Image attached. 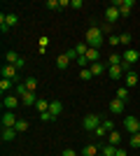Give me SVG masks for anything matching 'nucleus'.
Wrapping results in <instances>:
<instances>
[{
  "label": "nucleus",
  "mask_w": 140,
  "mask_h": 156,
  "mask_svg": "<svg viewBox=\"0 0 140 156\" xmlns=\"http://www.w3.org/2000/svg\"><path fill=\"white\" fill-rule=\"evenodd\" d=\"M117 98L126 103V98H128V89H126V86H119V89H117Z\"/></svg>",
  "instance_id": "nucleus-26"
},
{
  "label": "nucleus",
  "mask_w": 140,
  "mask_h": 156,
  "mask_svg": "<svg viewBox=\"0 0 140 156\" xmlns=\"http://www.w3.org/2000/svg\"><path fill=\"white\" fill-rule=\"evenodd\" d=\"M135 84H138V75H135V72H126V75H124V86H126V89H133Z\"/></svg>",
  "instance_id": "nucleus-10"
},
{
  "label": "nucleus",
  "mask_w": 140,
  "mask_h": 156,
  "mask_svg": "<svg viewBox=\"0 0 140 156\" xmlns=\"http://www.w3.org/2000/svg\"><path fill=\"white\" fill-rule=\"evenodd\" d=\"M23 65H26V58H23V56H21V58L16 61V63H14V68H16V70H21V68H23Z\"/></svg>",
  "instance_id": "nucleus-42"
},
{
  "label": "nucleus",
  "mask_w": 140,
  "mask_h": 156,
  "mask_svg": "<svg viewBox=\"0 0 140 156\" xmlns=\"http://www.w3.org/2000/svg\"><path fill=\"white\" fill-rule=\"evenodd\" d=\"M119 16H121V12L117 9V7H112V5L105 7V21L110 23V26H112V23H117V19H119Z\"/></svg>",
  "instance_id": "nucleus-6"
},
{
  "label": "nucleus",
  "mask_w": 140,
  "mask_h": 156,
  "mask_svg": "<svg viewBox=\"0 0 140 156\" xmlns=\"http://www.w3.org/2000/svg\"><path fill=\"white\" fill-rule=\"evenodd\" d=\"M70 63H73V61L68 58V54H61L59 58H56V65H59V70H66V68H68Z\"/></svg>",
  "instance_id": "nucleus-18"
},
{
  "label": "nucleus",
  "mask_w": 140,
  "mask_h": 156,
  "mask_svg": "<svg viewBox=\"0 0 140 156\" xmlns=\"http://www.w3.org/2000/svg\"><path fill=\"white\" fill-rule=\"evenodd\" d=\"M14 128H16V133H26V130H28V121H23V119H19Z\"/></svg>",
  "instance_id": "nucleus-27"
},
{
  "label": "nucleus",
  "mask_w": 140,
  "mask_h": 156,
  "mask_svg": "<svg viewBox=\"0 0 140 156\" xmlns=\"http://www.w3.org/2000/svg\"><path fill=\"white\" fill-rule=\"evenodd\" d=\"M28 91V89H26V82H19V84H16V96H23V93H26Z\"/></svg>",
  "instance_id": "nucleus-33"
},
{
  "label": "nucleus",
  "mask_w": 140,
  "mask_h": 156,
  "mask_svg": "<svg viewBox=\"0 0 140 156\" xmlns=\"http://www.w3.org/2000/svg\"><path fill=\"white\" fill-rule=\"evenodd\" d=\"M35 110L40 112H49V100H38V103H35Z\"/></svg>",
  "instance_id": "nucleus-23"
},
{
  "label": "nucleus",
  "mask_w": 140,
  "mask_h": 156,
  "mask_svg": "<svg viewBox=\"0 0 140 156\" xmlns=\"http://www.w3.org/2000/svg\"><path fill=\"white\" fill-rule=\"evenodd\" d=\"M61 156H77V151H75V149H63Z\"/></svg>",
  "instance_id": "nucleus-43"
},
{
  "label": "nucleus",
  "mask_w": 140,
  "mask_h": 156,
  "mask_svg": "<svg viewBox=\"0 0 140 156\" xmlns=\"http://www.w3.org/2000/svg\"><path fill=\"white\" fill-rule=\"evenodd\" d=\"M100 30H103V35H105V33L112 30V26H110V23H105V26H100Z\"/></svg>",
  "instance_id": "nucleus-45"
},
{
  "label": "nucleus",
  "mask_w": 140,
  "mask_h": 156,
  "mask_svg": "<svg viewBox=\"0 0 140 156\" xmlns=\"http://www.w3.org/2000/svg\"><path fill=\"white\" fill-rule=\"evenodd\" d=\"M138 58H140V54L135 51V49H126V51L121 54V61H124V63H121V68H124V70H128L133 63H138Z\"/></svg>",
  "instance_id": "nucleus-3"
},
{
  "label": "nucleus",
  "mask_w": 140,
  "mask_h": 156,
  "mask_svg": "<svg viewBox=\"0 0 140 156\" xmlns=\"http://www.w3.org/2000/svg\"><path fill=\"white\" fill-rule=\"evenodd\" d=\"M107 44H112V47L121 44V40H119V35H110V37H107Z\"/></svg>",
  "instance_id": "nucleus-35"
},
{
  "label": "nucleus",
  "mask_w": 140,
  "mask_h": 156,
  "mask_svg": "<svg viewBox=\"0 0 140 156\" xmlns=\"http://www.w3.org/2000/svg\"><path fill=\"white\" fill-rule=\"evenodd\" d=\"M93 133H96V137H107V130H105V128H103V124H100V126H98V128L93 130Z\"/></svg>",
  "instance_id": "nucleus-37"
},
{
  "label": "nucleus",
  "mask_w": 140,
  "mask_h": 156,
  "mask_svg": "<svg viewBox=\"0 0 140 156\" xmlns=\"http://www.w3.org/2000/svg\"><path fill=\"white\" fill-rule=\"evenodd\" d=\"M114 156H128V154H126V149H121V147H119V149H117V154H114Z\"/></svg>",
  "instance_id": "nucleus-46"
},
{
  "label": "nucleus",
  "mask_w": 140,
  "mask_h": 156,
  "mask_svg": "<svg viewBox=\"0 0 140 156\" xmlns=\"http://www.w3.org/2000/svg\"><path fill=\"white\" fill-rule=\"evenodd\" d=\"M89 70H91V75H93V77H100V75L105 72V65H103V63L98 61V63H91V65H89Z\"/></svg>",
  "instance_id": "nucleus-13"
},
{
  "label": "nucleus",
  "mask_w": 140,
  "mask_h": 156,
  "mask_svg": "<svg viewBox=\"0 0 140 156\" xmlns=\"http://www.w3.org/2000/svg\"><path fill=\"white\" fill-rule=\"evenodd\" d=\"M128 144H131L133 149H140V133H133V135L128 137Z\"/></svg>",
  "instance_id": "nucleus-24"
},
{
  "label": "nucleus",
  "mask_w": 140,
  "mask_h": 156,
  "mask_svg": "<svg viewBox=\"0 0 140 156\" xmlns=\"http://www.w3.org/2000/svg\"><path fill=\"white\" fill-rule=\"evenodd\" d=\"M107 61H110V65H121V63H124L119 54H110V58H107Z\"/></svg>",
  "instance_id": "nucleus-30"
},
{
  "label": "nucleus",
  "mask_w": 140,
  "mask_h": 156,
  "mask_svg": "<svg viewBox=\"0 0 140 156\" xmlns=\"http://www.w3.org/2000/svg\"><path fill=\"white\" fill-rule=\"evenodd\" d=\"M21 98H23V105H35L38 100H40V98L35 96V91H26V93H23Z\"/></svg>",
  "instance_id": "nucleus-15"
},
{
  "label": "nucleus",
  "mask_w": 140,
  "mask_h": 156,
  "mask_svg": "<svg viewBox=\"0 0 140 156\" xmlns=\"http://www.w3.org/2000/svg\"><path fill=\"white\" fill-rule=\"evenodd\" d=\"M110 112H112V114H121V112H124V100L114 98L112 103H110Z\"/></svg>",
  "instance_id": "nucleus-12"
},
{
  "label": "nucleus",
  "mask_w": 140,
  "mask_h": 156,
  "mask_svg": "<svg viewBox=\"0 0 140 156\" xmlns=\"http://www.w3.org/2000/svg\"><path fill=\"white\" fill-rule=\"evenodd\" d=\"M124 128L133 135V133H140V119H135V117H126L124 119Z\"/></svg>",
  "instance_id": "nucleus-5"
},
{
  "label": "nucleus",
  "mask_w": 140,
  "mask_h": 156,
  "mask_svg": "<svg viewBox=\"0 0 140 156\" xmlns=\"http://www.w3.org/2000/svg\"><path fill=\"white\" fill-rule=\"evenodd\" d=\"M47 44H49V37H47V35H42V37H40V54L47 51Z\"/></svg>",
  "instance_id": "nucleus-32"
},
{
  "label": "nucleus",
  "mask_w": 140,
  "mask_h": 156,
  "mask_svg": "<svg viewBox=\"0 0 140 156\" xmlns=\"http://www.w3.org/2000/svg\"><path fill=\"white\" fill-rule=\"evenodd\" d=\"M40 117H42V121H56V117H54L52 112H42Z\"/></svg>",
  "instance_id": "nucleus-39"
},
{
  "label": "nucleus",
  "mask_w": 140,
  "mask_h": 156,
  "mask_svg": "<svg viewBox=\"0 0 140 156\" xmlns=\"http://www.w3.org/2000/svg\"><path fill=\"white\" fill-rule=\"evenodd\" d=\"M26 89H28V91H35V89H38V79H35V77H28L26 79Z\"/></svg>",
  "instance_id": "nucleus-29"
},
{
  "label": "nucleus",
  "mask_w": 140,
  "mask_h": 156,
  "mask_svg": "<svg viewBox=\"0 0 140 156\" xmlns=\"http://www.w3.org/2000/svg\"><path fill=\"white\" fill-rule=\"evenodd\" d=\"M70 7H75V9H80V7H82V0H70Z\"/></svg>",
  "instance_id": "nucleus-44"
},
{
  "label": "nucleus",
  "mask_w": 140,
  "mask_h": 156,
  "mask_svg": "<svg viewBox=\"0 0 140 156\" xmlns=\"http://www.w3.org/2000/svg\"><path fill=\"white\" fill-rule=\"evenodd\" d=\"M77 63H80V68H82V70L91 65V63H89V58H87V56H80V58H77Z\"/></svg>",
  "instance_id": "nucleus-38"
},
{
  "label": "nucleus",
  "mask_w": 140,
  "mask_h": 156,
  "mask_svg": "<svg viewBox=\"0 0 140 156\" xmlns=\"http://www.w3.org/2000/svg\"><path fill=\"white\" fill-rule=\"evenodd\" d=\"M103 128H105L107 133H112V130H114V124L110 121V119H103Z\"/></svg>",
  "instance_id": "nucleus-36"
},
{
  "label": "nucleus",
  "mask_w": 140,
  "mask_h": 156,
  "mask_svg": "<svg viewBox=\"0 0 140 156\" xmlns=\"http://www.w3.org/2000/svg\"><path fill=\"white\" fill-rule=\"evenodd\" d=\"M119 142H121V135L117 133V130L107 133V144H112V147H119Z\"/></svg>",
  "instance_id": "nucleus-16"
},
{
  "label": "nucleus",
  "mask_w": 140,
  "mask_h": 156,
  "mask_svg": "<svg viewBox=\"0 0 140 156\" xmlns=\"http://www.w3.org/2000/svg\"><path fill=\"white\" fill-rule=\"evenodd\" d=\"M19 103H21L19 96H2V107H5V110H9V112H12Z\"/></svg>",
  "instance_id": "nucleus-8"
},
{
  "label": "nucleus",
  "mask_w": 140,
  "mask_h": 156,
  "mask_svg": "<svg viewBox=\"0 0 140 156\" xmlns=\"http://www.w3.org/2000/svg\"><path fill=\"white\" fill-rule=\"evenodd\" d=\"M107 75L119 82V79L124 77V68H121V65H110V68H107Z\"/></svg>",
  "instance_id": "nucleus-9"
},
{
  "label": "nucleus",
  "mask_w": 140,
  "mask_h": 156,
  "mask_svg": "<svg viewBox=\"0 0 140 156\" xmlns=\"http://www.w3.org/2000/svg\"><path fill=\"white\" fill-rule=\"evenodd\" d=\"M100 124H103V117H98V114H87V117L82 119V126H84V130H89V133H93Z\"/></svg>",
  "instance_id": "nucleus-2"
},
{
  "label": "nucleus",
  "mask_w": 140,
  "mask_h": 156,
  "mask_svg": "<svg viewBox=\"0 0 140 156\" xmlns=\"http://www.w3.org/2000/svg\"><path fill=\"white\" fill-rule=\"evenodd\" d=\"M98 154H100V147H98V144H87V147L82 149L80 156H98Z\"/></svg>",
  "instance_id": "nucleus-11"
},
{
  "label": "nucleus",
  "mask_w": 140,
  "mask_h": 156,
  "mask_svg": "<svg viewBox=\"0 0 140 156\" xmlns=\"http://www.w3.org/2000/svg\"><path fill=\"white\" fill-rule=\"evenodd\" d=\"M68 58H70V61H77V58H80V56H77V51H75V49H68Z\"/></svg>",
  "instance_id": "nucleus-41"
},
{
  "label": "nucleus",
  "mask_w": 140,
  "mask_h": 156,
  "mask_svg": "<svg viewBox=\"0 0 140 156\" xmlns=\"http://www.w3.org/2000/svg\"><path fill=\"white\" fill-rule=\"evenodd\" d=\"M19 58H21V56H19L16 51H7V54H5V63H9V65H14Z\"/></svg>",
  "instance_id": "nucleus-22"
},
{
  "label": "nucleus",
  "mask_w": 140,
  "mask_h": 156,
  "mask_svg": "<svg viewBox=\"0 0 140 156\" xmlns=\"http://www.w3.org/2000/svg\"><path fill=\"white\" fill-rule=\"evenodd\" d=\"M80 77L84 79V82H89V79L93 77V75H91V70H89V68H84V70H80Z\"/></svg>",
  "instance_id": "nucleus-34"
},
{
  "label": "nucleus",
  "mask_w": 140,
  "mask_h": 156,
  "mask_svg": "<svg viewBox=\"0 0 140 156\" xmlns=\"http://www.w3.org/2000/svg\"><path fill=\"white\" fill-rule=\"evenodd\" d=\"M0 75L5 79H12V82H19V70L14 68V65H9V63H5L2 68H0Z\"/></svg>",
  "instance_id": "nucleus-4"
},
{
  "label": "nucleus",
  "mask_w": 140,
  "mask_h": 156,
  "mask_svg": "<svg viewBox=\"0 0 140 156\" xmlns=\"http://www.w3.org/2000/svg\"><path fill=\"white\" fill-rule=\"evenodd\" d=\"M87 58H89V63H98V61H100V49H93V47H89Z\"/></svg>",
  "instance_id": "nucleus-14"
},
{
  "label": "nucleus",
  "mask_w": 140,
  "mask_h": 156,
  "mask_svg": "<svg viewBox=\"0 0 140 156\" xmlns=\"http://www.w3.org/2000/svg\"><path fill=\"white\" fill-rule=\"evenodd\" d=\"M75 51H77V56H87L89 44H77V47H75Z\"/></svg>",
  "instance_id": "nucleus-31"
},
{
  "label": "nucleus",
  "mask_w": 140,
  "mask_h": 156,
  "mask_svg": "<svg viewBox=\"0 0 140 156\" xmlns=\"http://www.w3.org/2000/svg\"><path fill=\"white\" fill-rule=\"evenodd\" d=\"M16 121H19V119L14 117V112H9V110L2 112V128H14Z\"/></svg>",
  "instance_id": "nucleus-7"
},
{
  "label": "nucleus",
  "mask_w": 140,
  "mask_h": 156,
  "mask_svg": "<svg viewBox=\"0 0 140 156\" xmlns=\"http://www.w3.org/2000/svg\"><path fill=\"white\" fill-rule=\"evenodd\" d=\"M105 42V35H103V30H100L98 26H91L87 30V44L93 47V49H100V44Z\"/></svg>",
  "instance_id": "nucleus-1"
},
{
  "label": "nucleus",
  "mask_w": 140,
  "mask_h": 156,
  "mask_svg": "<svg viewBox=\"0 0 140 156\" xmlns=\"http://www.w3.org/2000/svg\"><path fill=\"white\" fill-rule=\"evenodd\" d=\"M5 23L7 26H16V23H19V16H16V14H5Z\"/></svg>",
  "instance_id": "nucleus-25"
},
{
  "label": "nucleus",
  "mask_w": 140,
  "mask_h": 156,
  "mask_svg": "<svg viewBox=\"0 0 140 156\" xmlns=\"http://www.w3.org/2000/svg\"><path fill=\"white\" fill-rule=\"evenodd\" d=\"M119 40H121V44H131V35H128V33H121Z\"/></svg>",
  "instance_id": "nucleus-40"
},
{
  "label": "nucleus",
  "mask_w": 140,
  "mask_h": 156,
  "mask_svg": "<svg viewBox=\"0 0 140 156\" xmlns=\"http://www.w3.org/2000/svg\"><path fill=\"white\" fill-rule=\"evenodd\" d=\"M117 149H119V147H112V144H103V147H100V154H103V156H114V154H117Z\"/></svg>",
  "instance_id": "nucleus-20"
},
{
  "label": "nucleus",
  "mask_w": 140,
  "mask_h": 156,
  "mask_svg": "<svg viewBox=\"0 0 140 156\" xmlns=\"http://www.w3.org/2000/svg\"><path fill=\"white\" fill-rule=\"evenodd\" d=\"M45 7L47 9H61V0H47Z\"/></svg>",
  "instance_id": "nucleus-28"
},
{
  "label": "nucleus",
  "mask_w": 140,
  "mask_h": 156,
  "mask_svg": "<svg viewBox=\"0 0 140 156\" xmlns=\"http://www.w3.org/2000/svg\"><path fill=\"white\" fill-rule=\"evenodd\" d=\"M49 112H52L54 117H59L61 112H63V105H61L59 100H49Z\"/></svg>",
  "instance_id": "nucleus-17"
},
{
  "label": "nucleus",
  "mask_w": 140,
  "mask_h": 156,
  "mask_svg": "<svg viewBox=\"0 0 140 156\" xmlns=\"http://www.w3.org/2000/svg\"><path fill=\"white\" fill-rule=\"evenodd\" d=\"M16 135H19V133H16V128H2V140H5V142L14 140Z\"/></svg>",
  "instance_id": "nucleus-19"
},
{
  "label": "nucleus",
  "mask_w": 140,
  "mask_h": 156,
  "mask_svg": "<svg viewBox=\"0 0 140 156\" xmlns=\"http://www.w3.org/2000/svg\"><path fill=\"white\" fill-rule=\"evenodd\" d=\"M12 84H14L12 79H5V77H2V79H0V93L5 96V93L9 91V89H12Z\"/></svg>",
  "instance_id": "nucleus-21"
}]
</instances>
